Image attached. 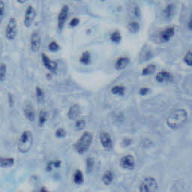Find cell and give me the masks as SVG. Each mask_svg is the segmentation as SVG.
<instances>
[{"mask_svg":"<svg viewBox=\"0 0 192 192\" xmlns=\"http://www.w3.org/2000/svg\"><path fill=\"white\" fill-rule=\"evenodd\" d=\"M41 45V38L40 33L38 31H35L32 33L30 38V47L32 51L37 53L39 51Z\"/></svg>","mask_w":192,"mask_h":192,"instance_id":"cell-8","label":"cell"},{"mask_svg":"<svg viewBox=\"0 0 192 192\" xmlns=\"http://www.w3.org/2000/svg\"><path fill=\"white\" fill-rule=\"evenodd\" d=\"M69 14V8L67 5H65L61 8L59 14H58V28L60 30L63 29V27L65 24V22L67 20Z\"/></svg>","mask_w":192,"mask_h":192,"instance_id":"cell-9","label":"cell"},{"mask_svg":"<svg viewBox=\"0 0 192 192\" xmlns=\"http://www.w3.org/2000/svg\"><path fill=\"white\" fill-rule=\"evenodd\" d=\"M156 70V65L154 64H149L142 69V75L148 76L153 74Z\"/></svg>","mask_w":192,"mask_h":192,"instance_id":"cell-20","label":"cell"},{"mask_svg":"<svg viewBox=\"0 0 192 192\" xmlns=\"http://www.w3.org/2000/svg\"><path fill=\"white\" fill-rule=\"evenodd\" d=\"M92 60L91 54L89 51H85L82 53L80 57V62L83 65H89L90 64Z\"/></svg>","mask_w":192,"mask_h":192,"instance_id":"cell-21","label":"cell"},{"mask_svg":"<svg viewBox=\"0 0 192 192\" xmlns=\"http://www.w3.org/2000/svg\"><path fill=\"white\" fill-rule=\"evenodd\" d=\"M36 16V11L32 6H29L26 8L23 18V23L26 28H29L32 25Z\"/></svg>","mask_w":192,"mask_h":192,"instance_id":"cell-6","label":"cell"},{"mask_svg":"<svg viewBox=\"0 0 192 192\" xmlns=\"http://www.w3.org/2000/svg\"><path fill=\"white\" fill-rule=\"evenodd\" d=\"M173 79V74L167 71H159L156 74L155 80L158 83H169L172 81Z\"/></svg>","mask_w":192,"mask_h":192,"instance_id":"cell-13","label":"cell"},{"mask_svg":"<svg viewBox=\"0 0 192 192\" xmlns=\"http://www.w3.org/2000/svg\"><path fill=\"white\" fill-rule=\"evenodd\" d=\"M80 23V20L77 18H74L71 20L70 21V26L71 27H75L77 26Z\"/></svg>","mask_w":192,"mask_h":192,"instance_id":"cell-36","label":"cell"},{"mask_svg":"<svg viewBox=\"0 0 192 192\" xmlns=\"http://www.w3.org/2000/svg\"><path fill=\"white\" fill-rule=\"evenodd\" d=\"M80 113H81V109H80V105L77 104H73L72 106L69 108V111H68V113H67L68 118L71 120H76V119H77L78 117H79Z\"/></svg>","mask_w":192,"mask_h":192,"instance_id":"cell-15","label":"cell"},{"mask_svg":"<svg viewBox=\"0 0 192 192\" xmlns=\"http://www.w3.org/2000/svg\"><path fill=\"white\" fill-rule=\"evenodd\" d=\"M149 90L150 89L148 87H142L139 90V93H140V95H141V96H146V95H147L149 93Z\"/></svg>","mask_w":192,"mask_h":192,"instance_id":"cell-37","label":"cell"},{"mask_svg":"<svg viewBox=\"0 0 192 192\" xmlns=\"http://www.w3.org/2000/svg\"><path fill=\"white\" fill-rule=\"evenodd\" d=\"M93 141V136L89 131H86L80 136L74 144V149L79 154H83L89 149Z\"/></svg>","mask_w":192,"mask_h":192,"instance_id":"cell-3","label":"cell"},{"mask_svg":"<svg viewBox=\"0 0 192 192\" xmlns=\"http://www.w3.org/2000/svg\"><path fill=\"white\" fill-rule=\"evenodd\" d=\"M41 59L43 65L47 70L50 71V72H56L58 68V64L56 61L50 59V58L47 57L45 53H42Z\"/></svg>","mask_w":192,"mask_h":192,"instance_id":"cell-10","label":"cell"},{"mask_svg":"<svg viewBox=\"0 0 192 192\" xmlns=\"http://www.w3.org/2000/svg\"><path fill=\"white\" fill-rule=\"evenodd\" d=\"M35 97L38 102H41L45 98V92L39 86H37L35 88Z\"/></svg>","mask_w":192,"mask_h":192,"instance_id":"cell-26","label":"cell"},{"mask_svg":"<svg viewBox=\"0 0 192 192\" xmlns=\"http://www.w3.org/2000/svg\"><path fill=\"white\" fill-rule=\"evenodd\" d=\"M40 192H50V191H49L48 190H47L45 188H42L41 189V191H40Z\"/></svg>","mask_w":192,"mask_h":192,"instance_id":"cell-40","label":"cell"},{"mask_svg":"<svg viewBox=\"0 0 192 192\" xmlns=\"http://www.w3.org/2000/svg\"><path fill=\"white\" fill-rule=\"evenodd\" d=\"M113 178H114L113 173L111 170H107L106 172L104 173L102 177L104 184L106 185V186H110L112 183V182H113Z\"/></svg>","mask_w":192,"mask_h":192,"instance_id":"cell-18","label":"cell"},{"mask_svg":"<svg viewBox=\"0 0 192 192\" xmlns=\"http://www.w3.org/2000/svg\"><path fill=\"white\" fill-rule=\"evenodd\" d=\"M135 159L132 155L122 156L120 161V165L125 170H132L135 167Z\"/></svg>","mask_w":192,"mask_h":192,"instance_id":"cell-7","label":"cell"},{"mask_svg":"<svg viewBox=\"0 0 192 192\" xmlns=\"http://www.w3.org/2000/svg\"><path fill=\"white\" fill-rule=\"evenodd\" d=\"M14 159L11 157L0 156V167H10L14 164Z\"/></svg>","mask_w":192,"mask_h":192,"instance_id":"cell-17","label":"cell"},{"mask_svg":"<svg viewBox=\"0 0 192 192\" xmlns=\"http://www.w3.org/2000/svg\"><path fill=\"white\" fill-rule=\"evenodd\" d=\"M66 135V131L64 128H59L56 131V137L58 138H63L65 137Z\"/></svg>","mask_w":192,"mask_h":192,"instance_id":"cell-35","label":"cell"},{"mask_svg":"<svg viewBox=\"0 0 192 192\" xmlns=\"http://www.w3.org/2000/svg\"><path fill=\"white\" fill-rule=\"evenodd\" d=\"M74 182L77 185H81L83 182V173L80 170H76L73 176Z\"/></svg>","mask_w":192,"mask_h":192,"instance_id":"cell-22","label":"cell"},{"mask_svg":"<svg viewBox=\"0 0 192 192\" xmlns=\"http://www.w3.org/2000/svg\"><path fill=\"white\" fill-rule=\"evenodd\" d=\"M23 113L29 121L34 122L36 118L35 107L32 103H27L23 108Z\"/></svg>","mask_w":192,"mask_h":192,"instance_id":"cell-11","label":"cell"},{"mask_svg":"<svg viewBox=\"0 0 192 192\" xmlns=\"http://www.w3.org/2000/svg\"><path fill=\"white\" fill-rule=\"evenodd\" d=\"M61 161L59 160H55V161H49L47 163V170L48 171H50L53 168H59V167L61 166Z\"/></svg>","mask_w":192,"mask_h":192,"instance_id":"cell-29","label":"cell"},{"mask_svg":"<svg viewBox=\"0 0 192 192\" xmlns=\"http://www.w3.org/2000/svg\"><path fill=\"white\" fill-rule=\"evenodd\" d=\"M174 35H175V29L172 26H169L164 29L160 32L159 36H160L161 40L162 41L167 42L169 41L174 36Z\"/></svg>","mask_w":192,"mask_h":192,"instance_id":"cell-14","label":"cell"},{"mask_svg":"<svg viewBox=\"0 0 192 192\" xmlns=\"http://www.w3.org/2000/svg\"><path fill=\"white\" fill-rule=\"evenodd\" d=\"M130 59L127 57H122L118 58L115 62V68L116 70L121 71L125 69L128 65Z\"/></svg>","mask_w":192,"mask_h":192,"instance_id":"cell-16","label":"cell"},{"mask_svg":"<svg viewBox=\"0 0 192 192\" xmlns=\"http://www.w3.org/2000/svg\"><path fill=\"white\" fill-rule=\"evenodd\" d=\"M157 189V181L152 176H148L143 179L139 186V191L140 192H156Z\"/></svg>","mask_w":192,"mask_h":192,"instance_id":"cell-4","label":"cell"},{"mask_svg":"<svg viewBox=\"0 0 192 192\" xmlns=\"http://www.w3.org/2000/svg\"><path fill=\"white\" fill-rule=\"evenodd\" d=\"M188 112L185 109L179 108L173 110L167 118V125L171 129H178L182 127L188 120Z\"/></svg>","mask_w":192,"mask_h":192,"instance_id":"cell-1","label":"cell"},{"mask_svg":"<svg viewBox=\"0 0 192 192\" xmlns=\"http://www.w3.org/2000/svg\"><path fill=\"white\" fill-rule=\"evenodd\" d=\"M110 92L114 96H124L125 92V88L123 86H120V85H116V86H113L110 89Z\"/></svg>","mask_w":192,"mask_h":192,"instance_id":"cell-19","label":"cell"},{"mask_svg":"<svg viewBox=\"0 0 192 192\" xmlns=\"http://www.w3.org/2000/svg\"><path fill=\"white\" fill-rule=\"evenodd\" d=\"M174 14V6L173 4H170L167 6L165 9L164 10V17L167 19H170Z\"/></svg>","mask_w":192,"mask_h":192,"instance_id":"cell-23","label":"cell"},{"mask_svg":"<svg viewBox=\"0 0 192 192\" xmlns=\"http://www.w3.org/2000/svg\"><path fill=\"white\" fill-rule=\"evenodd\" d=\"M5 11H6V4L3 1L0 0V23L2 22L5 16Z\"/></svg>","mask_w":192,"mask_h":192,"instance_id":"cell-33","label":"cell"},{"mask_svg":"<svg viewBox=\"0 0 192 192\" xmlns=\"http://www.w3.org/2000/svg\"><path fill=\"white\" fill-rule=\"evenodd\" d=\"M183 60H184V62L187 65L191 66V65H192V52H191V50H189L188 52L186 53V55L184 56V58H183Z\"/></svg>","mask_w":192,"mask_h":192,"instance_id":"cell-30","label":"cell"},{"mask_svg":"<svg viewBox=\"0 0 192 192\" xmlns=\"http://www.w3.org/2000/svg\"><path fill=\"white\" fill-rule=\"evenodd\" d=\"M110 40L111 41L114 42V43H120L122 40V35L118 31H115L112 32V34L110 35Z\"/></svg>","mask_w":192,"mask_h":192,"instance_id":"cell-28","label":"cell"},{"mask_svg":"<svg viewBox=\"0 0 192 192\" xmlns=\"http://www.w3.org/2000/svg\"><path fill=\"white\" fill-rule=\"evenodd\" d=\"M100 142L101 144L102 145V147L104 149L110 150L113 148V140H112L111 137H110V134H108V132L104 131L100 135Z\"/></svg>","mask_w":192,"mask_h":192,"instance_id":"cell-12","label":"cell"},{"mask_svg":"<svg viewBox=\"0 0 192 192\" xmlns=\"http://www.w3.org/2000/svg\"><path fill=\"white\" fill-rule=\"evenodd\" d=\"M5 35L8 41H14L18 35V23L14 18H11L8 20Z\"/></svg>","mask_w":192,"mask_h":192,"instance_id":"cell-5","label":"cell"},{"mask_svg":"<svg viewBox=\"0 0 192 192\" xmlns=\"http://www.w3.org/2000/svg\"><path fill=\"white\" fill-rule=\"evenodd\" d=\"M49 50L52 52H56L59 50V45L56 41H53L49 44Z\"/></svg>","mask_w":192,"mask_h":192,"instance_id":"cell-34","label":"cell"},{"mask_svg":"<svg viewBox=\"0 0 192 192\" xmlns=\"http://www.w3.org/2000/svg\"><path fill=\"white\" fill-rule=\"evenodd\" d=\"M7 65L5 63H0V83H3L6 79Z\"/></svg>","mask_w":192,"mask_h":192,"instance_id":"cell-25","label":"cell"},{"mask_svg":"<svg viewBox=\"0 0 192 192\" xmlns=\"http://www.w3.org/2000/svg\"><path fill=\"white\" fill-rule=\"evenodd\" d=\"M33 143V135L30 131H24L20 136L18 142V149L20 153L29 152Z\"/></svg>","mask_w":192,"mask_h":192,"instance_id":"cell-2","label":"cell"},{"mask_svg":"<svg viewBox=\"0 0 192 192\" xmlns=\"http://www.w3.org/2000/svg\"><path fill=\"white\" fill-rule=\"evenodd\" d=\"M128 29L132 33H136L140 29V24L137 21H131L128 23Z\"/></svg>","mask_w":192,"mask_h":192,"instance_id":"cell-27","label":"cell"},{"mask_svg":"<svg viewBox=\"0 0 192 192\" xmlns=\"http://www.w3.org/2000/svg\"><path fill=\"white\" fill-rule=\"evenodd\" d=\"M86 121L83 119H77L75 122V128L78 131H81L86 127Z\"/></svg>","mask_w":192,"mask_h":192,"instance_id":"cell-31","label":"cell"},{"mask_svg":"<svg viewBox=\"0 0 192 192\" xmlns=\"http://www.w3.org/2000/svg\"><path fill=\"white\" fill-rule=\"evenodd\" d=\"M47 117H48V113L45 110H41L38 115V122L40 125H45V123L47 121Z\"/></svg>","mask_w":192,"mask_h":192,"instance_id":"cell-24","label":"cell"},{"mask_svg":"<svg viewBox=\"0 0 192 192\" xmlns=\"http://www.w3.org/2000/svg\"><path fill=\"white\" fill-rule=\"evenodd\" d=\"M95 166V160L92 157H89L86 159V170L87 172H91Z\"/></svg>","mask_w":192,"mask_h":192,"instance_id":"cell-32","label":"cell"},{"mask_svg":"<svg viewBox=\"0 0 192 192\" xmlns=\"http://www.w3.org/2000/svg\"><path fill=\"white\" fill-rule=\"evenodd\" d=\"M2 51H3V45H2V40L0 39V57H1V55L2 54Z\"/></svg>","mask_w":192,"mask_h":192,"instance_id":"cell-39","label":"cell"},{"mask_svg":"<svg viewBox=\"0 0 192 192\" xmlns=\"http://www.w3.org/2000/svg\"><path fill=\"white\" fill-rule=\"evenodd\" d=\"M8 104H9V107H10V108H11V107H13L14 102V98L13 95H11V93H8Z\"/></svg>","mask_w":192,"mask_h":192,"instance_id":"cell-38","label":"cell"}]
</instances>
